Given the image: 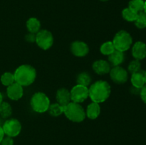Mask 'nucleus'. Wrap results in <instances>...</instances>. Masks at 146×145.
<instances>
[{
	"mask_svg": "<svg viewBox=\"0 0 146 145\" xmlns=\"http://www.w3.org/2000/svg\"><path fill=\"white\" fill-rule=\"evenodd\" d=\"M111 85L104 80H98L90 85L88 88L89 97L91 101L96 103H102L107 100L111 95Z\"/></svg>",
	"mask_w": 146,
	"mask_h": 145,
	"instance_id": "nucleus-1",
	"label": "nucleus"
},
{
	"mask_svg": "<svg viewBox=\"0 0 146 145\" xmlns=\"http://www.w3.org/2000/svg\"><path fill=\"white\" fill-rule=\"evenodd\" d=\"M15 82L21 86H29L33 84L36 78V71L33 66L27 64L21 65L14 73Z\"/></svg>",
	"mask_w": 146,
	"mask_h": 145,
	"instance_id": "nucleus-2",
	"label": "nucleus"
},
{
	"mask_svg": "<svg viewBox=\"0 0 146 145\" xmlns=\"http://www.w3.org/2000/svg\"><path fill=\"white\" fill-rule=\"evenodd\" d=\"M64 114L69 120L74 122H81L85 119L86 112L79 103L71 102L64 106Z\"/></svg>",
	"mask_w": 146,
	"mask_h": 145,
	"instance_id": "nucleus-3",
	"label": "nucleus"
},
{
	"mask_svg": "<svg viewBox=\"0 0 146 145\" xmlns=\"http://www.w3.org/2000/svg\"><path fill=\"white\" fill-rule=\"evenodd\" d=\"M30 105L34 112L38 113H44L48 111L50 106V100L44 92H36L31 97Z\"/></svg>",
	"mask_w": 146,
	"mask_h": 145,
	"instance_id": "nucleus-4",
	"label": "nucleus"
},
{
	"mask_svg": "<svg viewBox=\"0 0 146 145\" xmlns=\"http://www.w3.org/2000/svg\"><path fill=\"white\" fill-rule=\"evenodd\" d=\"M112 42L115 50L125 52L131 48L133 44V38L128 31L121 30L115 34Z\"/></svg>",
	"mask_w": 146,
	"mask_h": 145,
	"instance_id": "nucleus-5",
	"label": "nucleus"
},
{
	"mask_svg": "<svg viewBox=\"0 0 146 145\" xmlns=\"http://www.w3.org/2000/svg\"><path fill=\"white\" fill-rule=\"evenodd\" d=\"M35 42L40 48L46 51L52 46L54 44V36L51 32L48 30H40L37 34H36Z\"/></svg>",
	"mask_w": 146,
	"mask_h": 145,
	"instance_id": "nucleus-6",
	"label": "nucleus"
},
{
	"mask_svg": "<svg viewBox=\"0 0 146 145\" xmlns=\"http://www.w3.org/2000/svg\"><path fill=\"white\" fill-rule=\"evenodd\" d=\"M70 95H71V102L80 104L84 102L88 98L89 95L88 88L76 84L70 90Z\"/></svg>",
	"mask_w": 146,
	"mask_h": 145,
	"instance_id": "nucleus-7",
	"label": "nucleus"
},
{
	"mask_svg": "<svg viewBox=\"0 0 146 145\" xmlns=\"http://www.w3.org/2000/svg\"><path fill=\"white\" fill-rule=\"evenodd\" d=\"M2 129L4 134L10 137L18 136L21 131V125L19 121L17 119H7L3 123Z\"/></svg>",
	"mask_w": 146,
	"mask_h": 145,
	"instance_id": "nucleus-8",
	"label": "nucleus"
},
{
	"mask_svg": "<svg viewBox=\"0 0 146 145\" xmlns=\"http://www.w3.org/2000/svg\"><path fill=\"white\" fill-rule=\"evenodd\" d=\"M109 73L111 80L116 84H123L128 80V72L120 65L113 67L111 69Z\"/></svg>",
	"mask_w": 146,
	"mask_h": 145,
	"instance_id": "nucleus-9",
	"label": "nucleus"
},
{
	"mask_svg": "<svg viewBox=\"0 0 146 145\" xmlns=\"http://www.w3.org/2000/svg\"><path fill=\"white\" fill-rule=\"evenodd\" d=\"M73 55L76 57H84L89 52V47L84 41H76L71 43L70 47Z\"/></svg>",
	"mask_w": 146,
	"mask_h": 145,
	"instance_id": "nucleus-10",
	"label": "nucleus"
},
{
	"mask_svg": "<svg viewBox=\"0 0 146 145\" xmlns=\"http://www.w3.org/2000/svg\"><path fill=\"white\" fill-rule=\"evenodd\" d=\"M7 94L8 98L11 100H19L22 98L23 95H24L23 86H21L17 82H14L11 85L7 87Z\"/></svg>",
	"mask_w": 146,
	"mask_h": 145,
	"instance_id": "nucleus-11",
	"label": "nucleus"
},
{
	"mask_svg": "<svg viewBox=\"0 0 146 145\" xmlns=\"http://www.w3.org/2000/svg\"><path fill=\"white\" fill-rule=\"evenodd\" d=\"M92 68L96 73L100 75L108 73L111 69L109 63L106 60L101 59L94 61L92 65Z\"/></svg>",
	"mask_w": 146,
	"mask_h": 145,
	"instance_id": "nucleus-12",
	"label": "nucleus"
},
{
	"mask_svg": "<svg viewBox=\"0 0 146 145\" xmlns=\"http://www.w3.org/2000/svg\"><path fill=\"white\" fill-rule=\"evenodd\" d=\"M132 55L135 59L141 61L146 57V44L142 41H137L132 48Z\"/></svg>",
	"mask_w": 146,
	"mask_h": 145,
	"instance_id": "nucleus-13",
	"label": "nucleus"
},
{
	"mask_svg": "<svg viewBox=\"0 0 146 145\" xmlns=\"http://www.w3.org/2000/svg\"><path fill=\"white\" fill-rule=\"evenodd\" d=\"M56 99L58 104L62 106H66L71 101L70 91L68 90L66 88H60L56 91Z\"/></svg>",
	"mask_w": 146,
	"mask_h": 145,
	"instance_id": "nucleus-14",
	"label": "nucleus"
},
{
	"mask_svg": "<svg viewBox=\"0 0 146 145\" xmlns=\"http://www.w3.org/2000/svg\"><path fill=\"white\" fill-rule=\"evenodd\" d=\"M123 53L124 52H122V51L115 50L114 52L108 55V63H110V65H113V67L118 66L121 65L125 59Z\"/></svg>",
	"mask_w": 146,
	"mask_h": 145,
	"instance_id": "nucleus-15",
	"label": "nucleus"
},
{
	"mask_svg": "<svg viewBox=\"0 0 146 145\" xmlns=\"http://www.w3.org/2000/svg\"><path fill=\"white\" fill-rule=\"evenodd\" d=\"M101 113V107L99 104L92 102L87 107L86 115L91 119H96L98 117Z\"/></svg>",
	"mask_w": 146,
	"mask_h": 145,
	"instance_id": "nucleus-16",
	"label": "nucleus"
},
{
	"mask_svg": "<svg viewBox=\"0 0 146 145\" xmlns=\"http://www.w3.org/2000/svg\"><path fill=\"white\" fill-rule=\"evenodd\" d=\"M131 83L133 86L137 88H142L145 85L144 71H138L132 74L131 78Z\"/></svg>",
	"mask_w": 146,
	"mask_h": 145,
	"instance_id": "nucleus-17",
	"label": "nucleus"
},
{
	"mask_svg": "<svg viewBox=\"0 0 146 145\" xmlns=\"http://www.w3.org/2000/svg\"><path fill=\"white\" fill-rule=\"evenodd\" d=\"M27 28L29 32L35 34H37L41 28L40 21L35 17H31L29 18L27 21Z\"/></svg>",
	"mask_w": 146,
	"mask_h": 145,
	"instance_id": "nucleus-18",
	"label": "nucleus"
},
{
	"mask_svg": "<svg viewBox=\"0 0 146 145\" xmlns=\"http://www.w3.org/2000/svg\"><path fill=\"white\" fill-rule=\"evenodd\" d=\"M12 114L11 105L7 102H2L0 104V116L3 119H7Z\"/></svg>",
	"mask_w": 146,
	"mask_h": 145,
	"instance_id": "nucleus-19",
	"label": "nucleus"
},
{
	"mask_svg": "<svg viewBox=\"0 0 146 145\" xmlns=\"http://www.w3.org/2000/svg\"><path fill=\"white\" fill-rule=\"evenodd\" d=\"M138 13L133 11V10L131 9L129 7L124 9L122 11L123 18L125 20H126L127 21H129V22H135L137 17H138Z\"/></svg>",
	"mask_w": 146,
	"mask_h": 145,
	"instance_id": "nucleus-20",
	"label": "nucleus"
},
{
	"mask_svg": "<svg viewBox=\"0 0 146 145\" xmlns=\"http://www.w3.org/2000/svg\"><path fill=\"white\" fill-rule=\"evenodd\" d=\"M76 82L78 85H84V86L88 87L91 82V77L88 72H82L79 73L77 76Z\"/></svg>",
	"mask_w": 146,
	"mask_h": 145,
	"instance_id": "nucleus-21",
	"label": "nucleus"
},
{
	"mask_svg": "<svg viewBox=\"0 0 146 145\" xmlns=\"http://www.w3.org/2000/svg\"><path fill=\"white\" fill-rule=\"evenodd\" d=\"M115 50L112 41H106L100 47V51L104 55H109Z\"/></svg>",
	"mask_w": 146,
	"mask_h": 145,
	"instance_id": "nucleus-22",
	"label": "nucleus"
},
{
	"mask_svg": "<svg viewBox=\"0 0 146 145\" xmlns=\"http://www.w3.org/2000/svg\"><path fill=\"white\" fill-rule=\"evenodd\" d=\"M64 106H62L58 102H56V103L50 105L48 111L50 115H52V116L58 117L64 113Z\"/></svg>",
	"mask_w": 146,
	"mask_h": 145,
	"instance_id": "nucleus-23",
	"label": "nucleus"
},
{
	"mask_svg": "<svg viewBox=\"0 0 146 145\" xmlns=\"http://www.w3.org/2000/svg\"><path fill=\"white\" fill-rule=\"evenodd\" d=\"M145 1L143 0H131L128 4V7L136 11L137 13L143 11Z\"/></svg>",
	"mask_w": 146,
	"mask_h": 145,
	"instance_id": "nucleus-24",
	"label": "nucleus"
},
{
	"mask_svg": "<svg viewBox=\"0 0 146 145\" xmlns=\"http://www.w3.org/2000/svg\"><path fill=\"white\" fill-rule=\"evenodd\" d=\"M1 82L3 85L4 86H9L11 84L15 82L14 73H11L10 72H6L1 76Z\"/></svg>",
	"mask_w": 146,
	"mask_h": 145,
	"instance_id": "nucleus-25",
	"label": "nucleus"
},
{
	"mask_svg": "<svg viewBox=\"0 0 146 145\" xmlns=\"http://www.w3.org/2000/svg\"><path fill=\"white\" fill-rule=\"evenodd\" d=\"M135 25L141 29L146 28V14L144 11L138 13V17L135 21Z\"/></svg>",
	"mask_w": 146,
	"mask_h": 145,
	"instance_id": "nucleus-26",
	"label": "nucleus"
},
{
	"mask_svg": "<svg viewBox=\"0 0 146 145\" xmlns=\"http://www.w3.org/2000/svg\"><path fill=\"white\" fill-rule=\"evenodd\" d=\"M141 64L140 61L135 59L130 63L128 67V70L131 74H133L134 72H137L141 71Z\"/></svg>",
	"mask_w": 146,
	"mask_h": 145,
	"instance_id": "nucleus-27",
	"label": "nucleus"
},
{
	"mask_svg": "<svg viewBox=\"0 0 146 145\" xmlns=\"http://www.w3.org/2000/svg\"><path fill=\"white\" fill-rule=\"evenodd\" d=\"M1 145H14V140L12 137L7 136L6 137L3 138L1 142Z\"/></svg>",
	"mask_w": 146,
	"mask_h": 145,
	"instance_id": "nucleus-28",
	"label": "nucleus"
},
{
	"mask_svg": "<svg viewBox=\"0 0 146 145\" xmlns=\"http://www.w3.org/2000/svg\"><path fill=\"white\" fill-rule=\"evenodd\" d=\"M25 40L29 43H34L36 41V34L32 33H29L25 36Z\"/></svg>",
	"mask_w": 146,
	"mask_h": 145,
	"instance_id": "nucleus-29",
	"label": "nucleus"
},
{
	"mask_svg": "<svg viewBox=\"0 0 146 145\" xmlns=\"http://www.w3.org/2000/svg\"><path fill=\"white\" fill-rule=\"evenodd\" d=\"M140 95H141V99L143 101L144 103L146 104V85H144V86L141 89Z\"/></svg>",
	"mask_w": 146,
	"mask_h": 145,
	"instance_id": "nucleus-30",
	"label": "nucleus"
},
{
	"mask_svg": "<svg viewBox=\"0 0 146 145\" xmlns=\"http://www.w3.org/2000/svg\"><path fill=\"white\" fill-rule=\"evenodd\" d=\"M141 89V88H135V87L133 86V88H131V92L134 94H140Z\"/></svg>",
	"mask_w": 146,
	"mask_h": 145,
	"instance_id": "nucleus-31",
	"label": "nucleus"
},
{
	"mask_svg": "<svg viewBox=\"0 0 146 145\" xmlns=\"http://www.w3.org/2000/svg\"><path fill=\"white\" fill-rule=\"evenodd\" d=\"M4 137V130L2 129V127L0 126V143H1V140L3 139V138Z\"/></svg>",
	"mask_w": 146,
	"mask_h": 145,
	"instance_id": "nucleus-32",
	"label": "nucleus"
},
{
	"mask_svg": "<svg viewBox=\"0 0 146 145\" xmlns=\"http://www.w3.org/2000/svg\"><path fill=\"white\" fill-rule=\"evenodd\" d=\"M2 100H3V97H2V95H1V92H0V104H1V102H3V101H2Z\"/></svg>",
	"mask_w": 146,
	"mask_h": 145,
	"instance_id": "nucleus-33",
	"label": "nucleus"
},
{
	"mask_svg": "<svg viewBox=\"0 0 146 145\" xmlns=\"http://www.w3.org/2000/svg\"><path fill=\"white\" fill-rule=\"evenodd\" d=\"M1 125H3V122H2V119H1V116H0V126L1 127Z\"/></svg>",
	"mask_w": 146,
	"mask_h": 145,
	"instance_id": "nucleus-34",
	"label": "nucleus"
},
{
	"mask_svg": "<svg viewBox=\"0 0 146 145\" xmlns=\"http://www.w3.org/2000/svg\"><path fill=\"white\" fill-rule=\"evenodd\" d=\"M143 11L146 14V1H145V5H144V9H143Z\"/></svg>",
	"mask_w": 146,
	"mask_h": 145,
	"instance_id": "nucleus-35",
	"label": "nucleus"
},
{
	"mask_svg": "<svg viewBox=\"0 0 146 145\" xmlns=\"http://www.w3.org/2000/svg\"><path fill=\"white\" fill-rule=\"evenodd\" d=\"M144 77H145V84H146V71L144 72Z\"/></svg>",
	"mask_w": 146,
	"mask_h": 145,
	"instance_id": "nucleus-36",
	"label": "nucleus"
},
{
	"mask_svg": "<svg viewBox=\"0 0 146 145\" xmlns=\"http://www.w3.org/2000/svg\"><path fill=\"white\" fill-rule=\"evenodd\" d=\"M101 1H108V0H101Z\"/></svg>",
	"mask_w": 146,
	"mask_h": 145,
	"instance_id": "nucleus-37",
	"label": "nucleus"
}]
</instances>
